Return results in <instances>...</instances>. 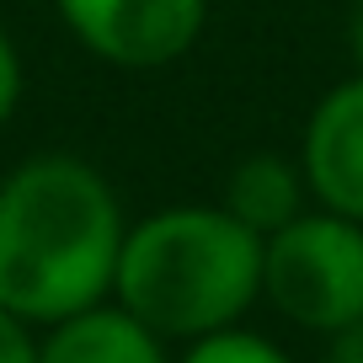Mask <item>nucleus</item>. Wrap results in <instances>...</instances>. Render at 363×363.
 <instances>
[{"label": "nucleus", "mask_w": 363, "mask_h": 363, "mask_svg": "<svg viewBox=\"0 0 363 363\" xmlns=\"http://www.w3.org/2000/svg\"><path fill=\"white\" fill-rule=\"evenodd\" d=\"M65 27L118 69H160L203 38L208 0H54Z\"/></svg>", "instance_id": "4"}, {"label": "nucleus", "mask_w": 363, "mask_h": 363, "mask_svg": "<svg viewBox=\"0 0 363 363\" xmlns=\"http://www.w3.org/2000/svg\"><path fill=\"white\" fill-rule=\"evenodd\" d=\"M0 363H38V342L27 337V320L0 305Z\"/></svg>", "instance_id": "9"}, {"label": "nucleus", "mask_w": 363, "mask_h": 363, "mask_svg": "<svg viewBox=\"0 0 363 363\" xmlns=\"http://www.w3.org/2000/svg\"><path fill=\"white\" fill-rule=\"evenodd\" d=\"M113 289L155 337L225 331L262 294V235L225 203L150 214L123 235Z\"/></svg>", "instance_id": "2"}, {"label": "nucleus", "mask_w": 363, "mask_h": 363, "mask_svg": "<svg viewBox=\"0 0 363 363\" xmlns=\"http://www.w3.org/2000/svg\"><path fill=\"white\" fill-rule=\"evenodd\" d=\"M262 294L294 326L342 331L363 315V225L331 208L299 214L262 240Z\"/></svg>", "instance_id": "3"}, {"label": "nucleus", "mask_w": 363, "mask_h": 363, "mask_svg": "<svg viewBox=\"0 0 363 363\" xmlns=\"http://www.w3.org/2000/svg\"><path fill=\"white\" fill-rule=\"evenodd\" d=\"M123 208L96 166L33 155L0 182V305L59 326L102 305L123 251Z\"/></svg>", "instance_id": "1"}, {"label": "nucleus", "mask_w": 363, "mask_h": 363, "mask_svg": "<svg viewBox=\"0 0 363 363\" xmlns=\"http://www.w3.org/2000/svg\"><path fill=\"white\" fill-rule=\"evenodd\" d=\"M38 363H166L160 352V337L134 320L123 305L102 310L91 305L80 315L59 320L54 337L38 347Z\"/></svg>", "instance_id": "6"}, {"label": "nucleus", "mask_w": 363, "mask_h": 363, "mask_svg": "<svg viewBox=\"0 0 363 363\" xmlns=\"http://www.w3.org/2000/svg\"><path fill=\"white\" fill-rule=\"evenodd\" d=\"M347 43H352V59H358V75H363V0L352 11V27H347Z\"/></svg>", "instance_id": "12"}, {"label": "nucleus", "mask_w": 363, "mask_h": 363, "mask_svg": "<svg viewBox=\"0 0 363 363\" xmlns=\"http://www.w3.org/2000/svg\"><path fill=\"white\" fill-rule=\"evenodd\" d=\"M326 363H363V315L347 320L342 331H331V352Z\"/></svg>", "instance_id": "11"}, {"label": "nucleus", "mask_w": 363, "mask_h": 363, "mask_svg": "<svg viewBox=\"0 0 363 363\" xmlns=\"http://www.w3.org/2000/svg\"><path fill=\"white\" fill-rule=\"evenodd\" d=\"M305 193H310V187H305V171H299L294 160L262 150V155H246L235 171H230L225 208L246 230H257V235L267 240L272 230H284L289 219L305 214Z\"/></svg>", "instance_id": "7"}, {"label": "nucleus", "mask_w": 363, "mask_h": 363, "mask_svg": "<svg viewBox=\"0 0 363 363\" xmlns=\"http://www.w3.org/2000/svg\"><path fill=\"white\" fill-rule=\"evenodd\" d=\"M16 102H22V59H16L11 38L0 33V123L16 113Z\"/></svg>", "instance_id": "10"}, {"label": "nucleus", "mask_w": 363, "mask_h": 363, "mask_svg": "<svg viewBox=\"0 0 363 363\" xmlns=\"http://www.w3.org/2000/svg\"><path fill=\"white\" fill-rule=\"evenodd\" d=\"M182 363H289V358L272 347L267 337L225 326V331H208V337H193V352Z\"/></svg>", "instance_id": "8"}, {"label": "nucleus", "mask_w": 363, "mask_h": 363, "mask_svg": "<svg viewBox=\"0 0 363 363\" xmlns=\"http://www.w3.org/2000/svg\"><path fill=\"white\" fill-rule=\"evenodd\" d=\"M299 171L320 208L363 225V75L331 86L315 102L299 145Z\"/></svg>", "instance_id": "5"}]
</instances>
